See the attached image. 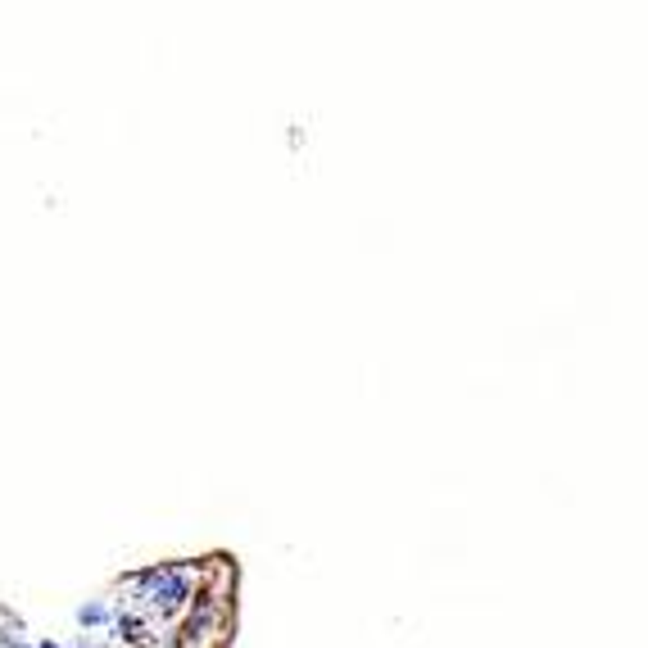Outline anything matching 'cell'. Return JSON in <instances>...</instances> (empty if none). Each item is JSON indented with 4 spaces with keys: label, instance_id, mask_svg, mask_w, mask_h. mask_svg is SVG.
Returning <instances> with one entry per match:
<instances>
[{
    "label": "cell",
    "instance_id": "1",
    "mask_svg": "<svg viewBox=\"0 0 648 648\" xmlns=\"http://www.w3.org/2000/svg\"><path fill=\"white\" fill-rule=\"evenodd\" d=\"M140 585H150L154 594L163 598V607L182 603V598L191 594V576H186V572H145V576H140Z\"/></svg>",
    "mask_w": 648,
    "mask_h": 648
},
{
    "label": "cell",
    "instance_id": "2",
    "mask_svg": "<svg viewBox=\"0 0 648 648\" xmlns=\"http://www.w3.org/2000/svg\"><path fill=\"white\" fill-rule=\"evenodd\" d=\"M77 616H82V621H91V626H96V621H105L109 612H105V607H100V603H91V607H82V612H77Z\"/></svg>",
    "mask_w": 648,
    "mask_h": 648
},
{
    "label": "cell",
    "instance_id": "3",
    "mask_svg": "<svg viewBox=\"0 0 648 648\" xmlns=\"http://www.w3.org/2000/svg\"><path fill=\"white\" fill-rule=\"evenodd\" d=\"M41 648H54V644H41Z\"/></svg>",
    "mask_w": 648,
    "mask_h": 648
},
{
    "label": "cell",
    "instance_id": "4",
    "mask_svg": "<svg viewBox=\"0 0 648 648\" xmlns=\"http://www.w3.org/2000/svg\"><path fill=\"white\" fill-rule=\"evenodd\" d=\"M10 648H14V644H10Z\"/></svg>",
    "mask_w": 648,
    "mask_h": 648
}]
</instances>
